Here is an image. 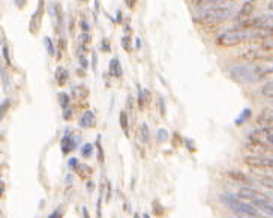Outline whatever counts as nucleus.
<instances>
[{"label":"nucleus","mask_w":273,"mask_h":218,"mask_svg":"<svg viewBox=\"0 0 273 218\" xmlns=\"http://www.w3.org/2000/svg\"><path fill=\"white\" fill-rule=\"evenodd\" d=\"M233 14H234L233 6L216 5V6H209L201 9L197 15V20L201 24H206V26H216V24H221L227 21L228 18H231Z\"/></svg>","instance_id":"obj_1"},{"label":"nucleus","mask_w":273,"mask_h":218,"mask_svg":"<svg viewBox=\"0 0 273 218\" xmlns=\"http://www.w3.org/2000/svg\"><path fill=\"white\" fill-rule=\"evenodd\" d=\"M230 77L239 84H254L264 79L261 66L249 65H234L230 68Z\"/></svg>","instance_id":"obj_2"},{"label":"nucleus","mask_w":273,"mask_h":218,"mask_svg":"<svg viewBox=\"0 0 273 218\" xmlns=\"http://www.w3.org/2000/svg\"><path fill=\"white\" fill-rule=\"evenodd\" d=\"M221 200L224 202L231 211H234L236 214L239 215H245V217H251V218H258L260 214H258V209L251 203L248 205L245 202H240L237 196H233V194H222L221 196Z\"/></svg>","instance_id":"obj_3"},{"label":"nucleus","mask_w":273,"mask_h":218,"mask_svg":"<svg viewBox=\"0 0 273 218\" xmlns=\"http://www.w3.org/2000/svg\"><path fill=\"white\" fill-rule=\"evenodd\" d=\"M249 140L254 144H266V146L273 148V127H263L261 130L254 131L249 136Z\"/></svg>","instance_id":"obj_4"},{"label":"nucleus","mask_w":273,"mask_h":218,"mask_svg":"<svg viewBox=\"0 0 273 218\" xmlns=\"http://www.w3.org/2000/svg\"><path fill=\"white\" fill-rule=\"evenodd\" d=\"M245 164L251 168H260V170H273V158L261 157V155H248L245 157Z\"/></svg>","instance_id":"obj_5"},{"label":"nucleus","mask_w":273,"mask_h":218,"mask_svg":"<svg viewBox=\"0 0 273 218\" xmlns=\"http://www.w3.org/2000/svg\"><path fill=\"white\" fill-rule=\"evenodd\" d=\"M237 197H239V199H243V200H246V202H251V203L260 202V200H269L267 196L261 194L260 191H257V190H254V188H249V187L240 188Z\"/></svg>","instance_id":"obj_6"},{"label":"nucleus","mask_w":273,"mask_h":218,"mask_svg":"<svg viewBox=\"0 0 273 218\" xmlns=\"http://www.w3.org/2000/svg\"><path fill=\"white\" fill-rule=\"evenodd\" d=\"M258 2L260 0H246V2L242 5L240 11L237 12V18L242 21V20H246V18H251L252 14L255 12L257 6H258Z\"/></svg>","instance_id":"obj_7"},{"label":"nucleus","mask_w":273,"mask_h":218,"mask_svg":"<svg viewBox=\"0 0 273 218\" xmlns=\"http://www.w3.org/2000/svg\"><path fill=\"white\" fill-rule=\"evenodd\" d=\"M48 12H50V17H51L53 23H54V27L56 30L60 29V26L63 24V17H62V6L56 2H53L51 5L48 6Z\"/></svg>","instance_id":"obj_8"},{"label":"nucleus","mask_w":273,"mask_h":218,"mask_svg":"<svg viewBox=\"0 0 273 218\" xmlns=\"http://www.w3.org/2000/svg\"><path fill=\"white\" fill-rule=\"evenodd\" d=\"M42 12H44V0H39L38 11L30 18V26H29L30 33H38V30L41 27V21H42Z\"/></svg>","instance_id":"obj_9"},{"label":"nucleus","mask_w":273,"mask_h":218,"mask_svg":"<svg viewBox=\"0 0 273 218\" xmlns=\"http://www.w3.org/2000/svg\"><path fill=\"white\" fill-rule=\"evenodd\" d=\"M257 124L260 127H273V109H263L257 116Z\"/></svg>","instance_id":"obj_10"},{"label":"nucleus","mask_w":273,"mask_h":218,"mask_svg":"<svg viewBox=\"0 0 273 218\" xmlns=\"http://www.w3.org/2000/svg\"><path fill=\"white\" fill-rule=\"evenodd\" d=\"M75 144H77V141H75V138L72 137L71 131H66V134L62 138V152L69 154L71 151L75 149Z\"/></svg>","instance_id":"obj_11"},{"label":"nucleus","mask_w":273,"mask_h":218,"mask_svg":"<svg viewBox=\"0 0 273 218\" xmlns=\"http://www.w3.org/2000/svg\"><path fill=\"white\" fill-rule=\"evenodd\" d=\"M95 125H96L95 113L90 111V110L84 111V114H83L81 119H80V127H83V128H93Z\"/></svg>","instance_id":"obj_12"},{"label":"nucleus","mask_w":273,"mask_h":218,"mask_svg":"<svg viewBox=\"0 0 273 218\" xmlns=\"http://www.w3.org/2000/svg\"><path fill=\"white\" fill-rule=\"evenodd\" d=\"M258 211H261L264 215H267V217H270V218H273V205H270L269 203V200H260V202H254L252 203Z\"/></svg>","instance_id":"obj_13"},{"label":"nucleus","mask_w":273,"mask_h":218,"mask_svg":"<svg viewBox=\"0 0 273 218\" xmlns=\"http://www.w3.org/2000/svg\"><path fill=\"white\" fill-rule=\"evenodd\" d=\"M54 79H56V82H57V84H59V86H65V84H66V82H68V79H69L68 71H66L63 66H57V69H56V74H54Z\"/></svg>","instance_id":"obj_14"},{"label":"nucleus","mask_w":273,"mask_h":218,"mask_svg":"<svg viewBox=\"0 0 273 218\" xmlns=\"http://www.w3.org/2000/svg\"><path fill=\"white\" fill-rule=\"evenodd\" d=\"M228 176H230L233 181L242 182V184H251V182H252L245 173H242V172H239V170H230V172H228Z\"/></svg>","instance_id":"obj_15"},{"label":"nucleus","mask_w":273,"mask_h":218,"mask_svg":"<svg viewBox=\"0 0 273 218\" xmlns=\"http://www.w3.org/2000/svg\"><path fill=\"white\" fill-rule=\"evenodd\" d=\"M122 65H120V62H119V59L117 57H114L111 62H110V74L111 76H114V77H122Z\"/></svg>","instance_id":"obj_16"},{"label":"nucleus","mask_w":273,"mask_h":218,"mask_svg":"<svg viewBox=\"0 0 273 218\" xmlns=\"http://www.w3.org/2000/svg\"><path fill=\"white\" fill-rule=\"evenodd\" d=\"M150 100V92L146 90V89H140V93H138V107L140 109H144L146 104Z\"/></svg>","instance_id":"obj_17"},{"label":"nucleus","mask_w":273,"mask_h":218,"mask_svg":"<svg viewBox=\"0 0 273 218\" xmlns=\"http://www.w3.org/2000/svg\"><path fill=\"white\" fill-rule=\"evenodd\" d=\"M261 95L264 96V98L273 100V82L264 83V84L261 86Z\"/></svg>","instance_id":"obj_18"},{"label":"nucleus","mask_w":273,"mask_h":218,"mask_svg":"<svg viewBox=\"0 0 273 218\" xmlns=\"http://www.w3.org/2000/svg\"><path fill=\"white\" fill-rule=\"evenodd\" d=\"M260 48L263 52H273V35L272 36H269V38H266L263 42H261V45H260Z\"/></svg>","instance_id":"obj_19"},{"label":"nucleus","mask_w":273,"mask_h":218,"mask_svg":"<svg viewBox=\"0 0 273 218\" xmlns=\"http://www.w3.org/2000/svg\"><path fill=\"white\" fill-rule=\"evenodd\" d=\"M72 93L75 96H80V98H86V96L89 95V90L84 87V86H77V87H72Z\"/></svg>","instance_id":"obj_20"},{"label":"nucleus","mask_w":273,"mask_h":218,"mask_svg":"<svg viewBox=\"0 0 273 218\" xmlns=\"http://www.w3.org/2000/svg\"><path fill=\"white\" fill-rule=\"evenodd\" d=\"M77 173L80 175V178H83V179H86L90 173H92V170H90V167L89 165H77Z\"/></svg>","instance_id":"obj_21"},{"label":"nucleus","mask_w":273,"mask_h":218,"mask_svg":"<svg viewBox=\"0 0 273 218\" xmlns=\"http://www.w3.org/2000/svg\"><path fill=\"white\" fill-rule=\"evenodd\" d=\"M149 137H150V134H149V127H147V124H143L140 127V138H141L143 143H147Z\"/></svg>","instance_id":"obj_22"},{"label":"nucleus","mask_w":273,"mask_h":218,"mask_svg":"<svg viewBox=\"0 0 273 218\" xmlns=\"http://www.w3.org/2000/svg\"><path fill=\"white\" fill-rule=\"evenodd\" d=\"M9 107H11V100H5L2 104H0V120L5 117V114L8 113Z\"/></svg>","instance_id":"obj_23"},{"label":"nucleus","mask_w":273,"mask_h":218,"mask_svg":"<svg viewBox=\"0 0 273 218\" xmlns=\"http://www.w3.org/2000/svg\"><path fill=\"white\" fill-rule=\"evenodd\" d=\"M120 127L128 134V114L125 111H120Z\"/></svg>","instance_id":"obj_24"},{"label":"nucleus","mask_w":273,"mask_h":218,"mask_svg":"<svg viewBox=\"0 0 273 218\" xmlns=\"http://www.w3.org/2000/svg\"><path fill=\"white\" fill-rule=\"evenodd\" d=\"M44 44H45V47H47V52H48V54L54 56L56 50H54V44H53V41L50 39V38H44Z\"/></svg>","instance_id":"obj_25"},{"label":"nucleus","mask_w":273,"mask_h":218,"mask_svg":"<svg viewBox=\"0 0 273 218\" xmlns=\"http://www.w3.org/2000/svg\"><path fill=\"white\" fill-rule=\"evenodd\" d=\"M260 184H261L263 187H266V188H269V190L273 191V178H272V176H263V178L260 179Z\"/></svg>","instance_id":"obj_26"},{"label":"nucleus","mask_w":273,"mask_h":218,"mask_svg":"<svg viewBox=\"0 0 273 218\" xmlns=\"http://www.w3.org/2000/svg\"><path fill=\"white\" fill-rule=\"evenodd\" d=\"M59 104H60L62 109L69 107V95H66V93H59Z\"/></svg>","instance_id":"obj_27"},{"label":"nucleus","mask_w":273,"mask_h":218,"mask_svg":"<svg viewBox=\"0 0 273 218\" xmlns=\"http://www.w3.org/2000/svg\"><path fill=\"white\" fill-rule=\"evenodd\" d=\"M2 80H3V86L5 89L8 90L11 87V79H9V74H8V71L5 68H2Z\"/></svg>","instance_id":"obj_28"},{"label":"nucleus","mask_w":273,"mask_h":218,"mask_svg":"<svg viewBox=\"0 0 273 218\" xmlns=\"http://www.w3.org/2000/svg\"><path fill=\"white\" fill-rule=\"evenodd\" d=\"M92 152H93V144H90V143L84 144L83 149H81V155L86 157V158H89L92 155Z\"/></svg>","instance_id":"obj_29"},{"label":"nucleus","mask_w":273,"mask_h":218,"mask_svg":"<svg viewBox=\"0 0 273 218\" xmlns=\"http://www.w3.org/2000/svg\"><path fill=\"white\" fill-rule=\"evenodd\" d=\"M251 116V110L249 109H246L242 114H240V117H237V125H240V124H243V122H246V119Z\"/></svg>","instance_id":"obj_30"},{"label":"nucleus","mask_w":273,"mask_h":218,"mask_svg":"<svg viewBox=\"0 0 273 218\" xmlns=\"http://www.w3.org/2000/svg\"><path fill=\"white\" fill-rule=\"evenodd\" d=\"M122 47L125 48L126 52H131V50H132V45H131V38H129V36H123V38H122Z\"/></svg>","instance_id":"obj_31"},{"label":"nucleus","mask_w":273,"mask_h":218,"mask_svg":"<svg viewBox=\"0 0 273 218\" xmlns=\"http://www.w3.org/2000/svg\"><path fill=\"white\" fill-rule=\"evenodd\" d=\"M194 3H197V5H216V3H221V0H194Z\"/></svg>","instance_id":"obj_32"},{"label":"nucleus","mask_w":273,"mask_h":218,"mask_svg":"<svg viewBox=\"0 0 273 218\" xmlns=\"http://www.w3.org/2000/svg\"><path fill=\"white\" fill-rule=\"evenodd\" d=\"M168 140V133L165 130H159L158 131V141L159 143H165Z\"/></svg>","instance_id":"obj_33"},{"label":"nucleus","mask_w":273,"mask_h":218,"mask_svg":"<svg viewBox=\"0 0 273 218\" xmlns=\"http://www.w3.org/2000/svg\"><path fill=\"white\" fill-rule=\"evenodd\" d=\"M3 56H5L6 63H11V57H9V52H8V47L6 45H3Z\"/></svg>","instance_id":"obj_34"},{"label":"nucleus","mask_w":273,"mask_h":218,"mask_svg":"<svg viewBox=\"0 0 273 218\" xmlns=\"http://www.w3.org/2000/svg\"><path fill=\"white\" fill-rule=\"evenodd\" d=\"M71 116H72V110H71V107L63 109V117H65V119H71Z\"/></svg>","instance_id":"obj_35"},{"label":"nucleus","mask_w":273,"mask_h":218,"mask_svg":"<svg viewBox=\"0 0 273 218\" xmlns=\"http://www.w3.org/2000/svg\"><path fill=\"white\" fill-rule=\"evenodd\" d=\"M68 164H69V167H71V168H77V165H78V161H77L75 158H71Z\"/></svg>","instance_id":"obj_36"},{"label":"nucleus","mask_w":273,"mask_h":218,"mask_svg":"<svg viewBox=\"0 0 273 218\" xmlns=\"http://www.w3.org/2000/svg\"><path fill=\"white\" fill-rule=\"evenodd\" d=\"M135 3H137V0H126V5H128V8H134V6H135Z\"/></svg>","instance_id":"obj_37"},{"label":"nucleus","mask_w":273,"mask_h":218,"mask_svg":"<svg viewBox=\"0 0 273 218\" xmlns=\"http://www.w3.org/2000/svg\"><path fill=\"white\" fill-rule=\"evenodd\" d=\"M48 218H60V211H54Z\"/></svg>","instance_id":"obj_38"},{"label":"nucleus","mask_w":273,"mask_h":218,"mask_svg":"<svg viewBox=\"0 0 273 218\" xmlns=\"http://www.w3.org/2000/svg\"><path fill=\"white\" fill-rule=\"evenodd\" d=\"M81 29H83L84 32L89 30V26H87V23H86V21H81Z\"/></svg>","instance_id":"obj_39"},{"label":"nucleus","mask_w":273,"mask_h":218,"mask_svg":"<svg viewBox=\"0 0 273 218\" xmlns=\"http://www.w3.org/2000/svg\"><path fill=\"white\" fill-rule=\"evenodd\" d=\"M3 192H5V184H3L2 181H0V196H2Z\"/></svg>","instance_id":"obj_40"},{"label":"nucleus","mask_w":273,"mask_h":218,"mask_svg":"<svg viewBox=\"0 0 273 218\" xmlns=\"http://www.w3.org/2000/svg\"><path fill=\"white\" fill-rule=\"evenodd\" d=\"M102 47H104V48H102L104 52H108V50H110V48H108V42H107V41H102Z\"/></svg>","instance_id":"obj_41"},{"label":"nucleus","mask_w":273,"mask_h":218,"mask_svg":"<svg viewBox=\"0 0 273 218\" xmlns=\"http://www.w3.org/2000/svg\"><path fill=\"white\" fill-rule=\"evenodd\" d=\"M269 9L273 12V0H270V2H269Z\"/></svg>","instance_id":"obj_42"},{"label":"nucleus","mask_w":273,"mask_h":218,"mask_svg":"<svg viewBox=\"0 0 273 218\" xmlns=\"http://www.w3.org/2000/svg\"><path fill=\"white\" fill-rule=\"evenodd\" d=\"M83 214H84V218H89V214H87V208L83 209Z\"/></svg>","instance_id":"obj_43"},{"label":"nucleus","mask_w":273,"mask_h":218,"mask_svg":"<svg viewBox=\"0 0 273 218\" xmlns=\"http://www.w3.org/2000/svg\"><path fill=\"white\" fill-rule=\"evenodd\" d=\"M228 2H234V0H221V3H228Z\"/></svg>","instance_id":"obj_44"},{"label":"nucleus","mask_w":273,"mask_h":218,"mask_svg":"<svg viewBox=\"0 0 273 218\" xmlns=\"http://www.w3.org/2000/svg\"><path fill=\"white\" fill-rule=\"evenodd\" d=\"M80 2H86V0H80Z\"/></svg>","instance_id":"obj_45"}]
</instances>
